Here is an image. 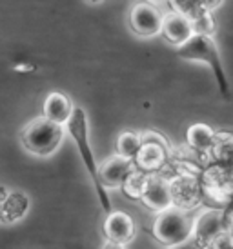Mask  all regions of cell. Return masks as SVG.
<instances>
[{"label":"cell","instance_id":"cell-1","mask_svg":"<svg viewBox=\"0 0 233 249\" xmlns=\"http://www.w3.org/2000/svg\"><path fill=\"white\" fill-rule=\"evenodd\" d=\"M68 133L71 135V139L75 140L77 147H78V153H80V159H82L84 166H86V171L89 173L93 184H95L97 195H98V202L102 206V211L106 214H110L113 209H111V200L110 195L106 191L104 184L100 182V177H98V166L95 160V155L91 151V145H89V125H88V117L84 113L82 107L75 106V111H73V117L66 125Z\"/></svg>","mask_w":233,"mask_h":249},{"label":"cell","instance_id":"cell-2","mask_svg":"<svg viewBox=\"0 0 233 249\" xmlns=\"http://www.w3.org/2000/svg\"><path fill=\"white\" fill-rule=\"evenodd\" d=\"M66 133L68 129L64 125L55 124L46 117H37L24 125L20 131V142L29 155L46 159L60 147Z\"/></svg>","mask_w":233,"mask_h":249},{"label":"cell","instance_id":"cell-3","mask_svg":"<svg viewBox=\"0 0 233 249\" xmlns=\"http://www.w3.org/2000/svg\"><path fill=\"white\" fill-rule=\"evenodd\" d=\"M175 55L182 60H190V62H204L212 68L219 91L224 97H230V84L226 78V71L220 60V53L217 44L213 40V36L208 35H193L190 40L175 48Z\"/></svg>","mask_w":233,"mask_h":249},{"label":"cell","instance_id":"cell-4","mask_svg":"<svg viewBox=\"0 0 233 249\" xmlns=\"http://www.w3.org/2000/svg\"><path fill=\"white\" fill-rule=\"evenodd\" d=\"M151 233L157 242L164 244V246H178L193 236L195 220L186 209H166L155 216Z\"/></svg>","mask_w":233,"mask_h":249},{"label":"cell","instance_id":"cell-5","mask_svg":"<svg viewBox=\"0 0 233 249\" xmlns=\"http://www.w3.org/2000/svg\"><path fill=\"white\" fill-rule=\"evenodd\" d=\"M142 137H144V144H142L137 159H135V164L144 173L157 175V171L164 167L166 160H168L170 147L166 144V140L162 139V135L146 131L142 133Z\"/></svg>","mask_w":233,"mask_h":249},{"label":"cell","instance_id":"cell-6","mask_svg":"<svg viewBox=\"0 0 233 249\" xmlns=\"http://www.w3.org/2000/svg\"><path fill=\"white\" fill-rule=\"evenodd\" d=\"M130 26L138 36L153 38L157 35H162L164 15L160 13L157 6H153L150 2H138L131 7Z\"/></svg>","mask_w":233,"mask_h":249},{"label":"cell","instance_id":"cell-7","mask_svg":"<svg viewBox=\"0 0 233 249\" xmlns=\"http://www.w3.org/2000/svg\"><path fill=\"white\" fill-rule=\"evenodd\" d=\"M135 160L124 159L120 155H111L98 166V177L104 187H124L126 180L137 171Z\"/></svg>","mask_w":233,"mask_h":249},{"label":"cell","instance_id":"cell-8","mask_svg":"<svg viewBox=\"0 0 233 249\" xmlns=\"http://www.w3.org/2000/svg\"><path fill=\"white\" fill-rule=\"evenodd\" d=\"M104 235L108 238V242L116 244V246H124L130 244L135 236V222L128 213L113 209L110 214H106L102 224Z\"/></svg>","mask_w":233,"mask_h":249},{"label":"cell","instance_id":"cell-9","mask_svg":"<svg viewBox=\"0 0 233 249\" xmlns=\"http://www.w3.org/2000/svg\"><path fill=\"white\" fill-rule=\"evenodd\" d=\"M0 195V218L4 224H17L20 222L29 211L31 200L20 189H7L2 186Z\"/></svg>","mask_w":233,"mask_h":249},{"label":"cell","instance_id":"cell-10","mask_svg":"<svg viewBox=\"0 0 233 249\" xmlns=\"http://www.w3.org/2000/svg\"><path fill=\"white\" fill-rule=\"evenodd\" d=\"M142 204L148 206L151 211L162 213L166 209L175 208V198H173V186L172 182L160 175H153L150 182V187L146 191Z\"/></svg>","mask_w":233,"mask_h":249},{"label":"cell","instance_id":"cell-11","mask_svg":"<svg viewBox=\"0 0 233 249\" xmlns=\"http://www.w3.org/2000/svg\"><path fill=\"white\" fill-rule=\"evenodd\" d=\"M73 111H75V106L71 102V98L62 91H51L48 93V97L44 98L42 117H46L55 124L66 127L73 117Z\"/></svg>","mask_w":233,"mask_h":249},{"label":"cell","instance_id":"cell-12","mask_svg":"<svg viewBox=\"0 0 233 249\" xmlns=\"http://www.w3.org/2000/svg\"><path fill=\"white\" fill-rule=\"evenodd\" d=\"M195 35V28L190 18L177 11H170L164 15V26H162V36L173 44L175 48L182 46Z\"/></svg>","mask_w":233,"mask_h":249},{"label":"cell","instance_id":"cell-13","mask_svg":"<svg viewBox=\"0 0 233 249\" xmlns=\"http://www.w3.org/2000/svg\"><path fill=\"white\" fill-rule=\"evenodd\" d=\"M173 186V198H175V208L186 209L195 206L199 202V189H197V182L195 178L190 177H182V178L172 182Z\"/></svg>","mask_w":233,"mask_h":249},{"label":"cell","instance_id":"cell-14","mask_svg":"<svg viewBox=\"0 0 233 249\" xmlns=\"http://www.w3.org/2000/svg\"><path fill=\"white\" fill-rule=\"evenodd\" d=\"M215 139H217V133L213 131L210 125L202 124V122L192 124L186 131V140H188L190 147L195 149V151L212 149L213 144H215Z\"/></svg>","mask_w":233,"mask_h":249},{"label":"cell","instance_id":"cell-15","mask_svg":"<svg viewBox=\"0 0 233 249\" xmlns=\"http://www.w3.org/2000/svg\"><path fill=\"white\" fill-rule=\"evenodd\" d=\"M173 11L184 15L186 18H190L192 24L200 20L202 17L212 13V9L220 6V2H199V0H192V2H184V0H177V2H170Z\"/></svg>","mask_w":233,"mask_h":249},{"label":"cell","instance_id":"cell-16","mask_svg":"<svg viewBox=\"0 0 233 249\" xmlns=\"http://www.w3.org/2000/svg\"><path fill=\"white\" fill-rule=\"evenodd\" d=\"M144 144V137L138 131H124L116 139V155L124 159L135 160L137 159L140 147Z\"/></svg>","mask_w":233,"mask_h":249},{"label":"cell","instance_id":"cell-17","mask_svg":"<svg viewBox=\"0 0 233 249\" xmlns=\"http://www.w3.org/2000/svg\"><path fill=\"white\" fill-rule=\"evenodd\" d=\"M219 229H220V213L219 211H208L200 216L199 222H195V233L193 235L199 238H219Z\"/></svg>","mask_w":233,"mask_h":249},{"label":"cell","instance_id":"cell-18","mask_svg":"<svg viewBox=\"0 0 233 249\" xmlns=\"http://www.w3.org/2000/svg\"><path fill=\"white\" fill-rule=\"evenodd\" d=\"M151 177H153V175L144 173V171L137 169L135 173L131 175L130 178L126 180V184H124V187H122L124 193H126V196L142 200V198H144V195H146V191H148V187H150Z\"/></svg>","mask_w":233,"mask_h":249},{"label":"cell","instance_id":"cell-19","mask_svg":"<svg viewBox=\"0 0 233 249\" xmlns=\"http://www.w3.org/2000/svg\"><path fill=\"white\" fill-rule=\"evenodd\" d=\"M102 249H126L124 246H116V244H111V242H108L106 246H104Z\"/></svg>","mask_w":233,"mask_h":249}]
</instances>
